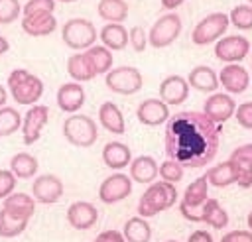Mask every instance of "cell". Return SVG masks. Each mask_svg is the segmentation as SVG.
I'll list each match as a JSON object with an SVG mask.
<instances>
[{"label": "cell", "mask_w": 252, "mask_h": 242, "mask_svg": "<svg viewBox=\"0 0 252 242\" xmlns=\"http://www.w3.org/2000/svg\"><path fill=\"white\" fill-rule=\"evenodd\" d=\"M207 199H209V181L205 175H201L187 185L183 199L179 203V211H197L205 205Z\"/></svg>", "instance_id": "44dd1931"}, {"label": "cell", "mask_w": 252, "mask_h": 242, "mask_svg": "<svg viewBox=\"0 0 252 242\" xmlns=\"http://www.w3.org/2000/svg\"><path fill=\"white\" fill-rule=\"evenodd\" d=\"M130 193H132V179L130 175H124L120 171L108 175L98 187V199L104 205H114L118 201H124L126 197H130Z\"/></svg>", "instance_id": "30bf717a"}, {"label": "cell", "mask_w": 252, "mask_h": 242, "mask_svg": "<svg viewBox=\"0 0 252 242\" xmlns=\"http://www.w3.org/2000/svg\"><path fill=\"white\" fill-rule=\"evenodd\" d=\"M96 12L108 24H122L128 18V4L126 0H98Z\"/></svg>", "instance_id": "f546056e"}, {"label": "cell", "mask_w": 252, "mask_h": 242, "mask_svg": "<svg viewBox=\"0 0 252 242\" xmlns=\"http://www.w3.org/2000/svg\"><path fill=\"white\" fill-rule=\"evenodd\" d=\"M57 28V20L53 12H39V14H30L22 16V30L32 35V37H43L53 33Z\"/></svg>", "instance_id": "d6986e66"}, {"label": "cell", "mask_w": 252, "mask_h": 242, "mask_svg": "<svg viewBox=\"0 0 252 242\" xmlns=\"http://www.w3.org/2000/svg\"><path fill=\"white\" fill-rule=\"evenodd\" d=\"M248 2H250V4H252V0H248Z\"/></svg>", "instance_id": "11a10c76"}, {"label": "cell", "mask_w": 252, "mask_h": 242, "mask_svg": "<svg viewBox=\"0 0 252 242\" xmlns=\"http://www.w3.org/2000/svg\"><path fill=\"white\" fill-rule=\"evenodd\" d=\"M98 33H96V28L91 20H85V18H71L63 24L61 28V39L67 47L71 49H89L94 45Z\"/></svg>", "instance_id": "5b68a950"}, {"label": "cell", "mask_w": 252, "mask_h": 242, "mask_svg": "<svg viewBox=\"0 0 252 242\" xmlns=\"http://www.w3.org/2000/svg\"><path fill=\"white\" fill-rule=\"evenodd\" d=\"M165 242H177V240H165Z\"/></svg>", "instance_id": "f5cc1de1"}, {"label": "cell", "mask_w": 252, "mask_h": 242, "mask_svg": "<svg viewBox=\"0 0 252 242\" xmlns=\"http://www.w3.org/2000/svg\"><path fill=\"white\" fill-rule=\"evenodd\" d=\"M8 49H10V41L4 35H0V55H4Z\"/></svg>", "instance_id": "c3c4849f"}, {"label": "cell", "mask_w": 252, "mask_h": 242, "mask_svg": "<svg viewBox=\"0 0 252 242\" xmlns=\"http://www.w3.org/2000/svg\"><path fill=\"white\" fill-rule=\"evenodd\" d=\"M102 161H104L106 167L120 171V169H124V167L130 165V161H132V151H130V148H128L126 144H122V142H108V144L102 148Z\"/></svg>", "instance_id": "d4e9b609"}, {"label": "cell", "mask_w": 252, "mask_h": 242, "mask_svg": "<svg viewBox=\"0 0 252 242\" xmlns=\"http://www.w3.org/2000/svg\"><path fill=\"white\" fill-rule=\"evenodd\" d=\"M205 177H207L209 185H213V187H228V185H232V183L238 181L236 167H234V163L228 161V159L222 161V163L213 165V167L205 173Z\"/></svg>", "instance_id": "83f0119b"}, {"label": "cell", "mask_w": 252, "mask_h": 242, "mask_svg": "<svg viewBox=\"0 0 252 242\" xmlns=\"http://www.w3.org/2000/svg\"><path fill=\"white\" fill-rule=\"evenodd\" d=\"M248 230H252V212L248 214Z\"/></svg>", "instance_id": "f907efd6"}, {"label": "cell", "mask_w": 252, "mask_h": 242, "mask_svg": "<svg viewBox=\"0 0 252 242\" xmlns=\"http://www.w3.org/2000/svg\"><path fill=\"white\" fill-rule=\"evenodd\" d=\"M8 87L10 94L18 104H30L33 106L41 94H43V83L37 75L26 71V69H14L8 75Z\"/></svg>", "instance_id": "3957f363"}, {"label": "cell", "mask_w": 252, "mask_h": 242, "mask_svg": "<svg viewBox=\"0 0 252 242\" xmlns=\"http://www.w3.org/2000/svg\"><path fill=\"white\" fill-rule=\"evenodd\" d=\"M228 20L238 30H252V6L248 4L234 6L228 14Z\"/></svg>", "instance_id": "8d00e7d4"}, {"label": "cell", "mask_w": 252, "mask_h": 242, "mask_svg": "<svg viewBox=\"0 0 252 242\" xmlns=\"http://www.w3.org/2000/svg\"><path fill=\"white\" fill-rule=\"evenodd\" d=\"M49 120V108L45 104H33L22 118V142L26 146H32L39 140L41 130L45 128Z\"/></svg>", "instance_id": "9c48e42d"}, {"label": "cell", "mask_w": 252, "mask_h": 242, "mask_svg": "<svg viewBox=\"0 0 252 242\" xmlns=\"http://www.w3.org/2000/svg\"><path fill=\"white\" fill-rule=\"evenodd\" d=\"M10 216L20 218V220H30L32 214L35 212V199L26 195V193H12L4 199L2 207Z\"/></svg>", "instance_id": "7402d4cb"}, {"label": "cell", "mask_w": 252, "mask_h": 242, "mask_svg": "<svg viewBox=\"0 0 252 242\" xmlns=\"http://www.w3.org/2000/svg\"><path fill=\"white\" fill-rule=\"evenodd\" d=\"M18 183V177L10 169H0V199H6L8 195L14 193Z\"/></svg>", "instance_id": "b9f144b4"}, {"label": "cell", "mask_w": 252, "mask_h": 242, "mask_svg": "<svg viewBox=\"0 0 252 242\" xmlns=\"http://www.w3.org/2000/svg\"><path fill=\"white\" fill-rule=\"evenodd\" d=\"M104 83L116 94H134V92H138L142 89L144 77L136 67L120 65V67H114V69H110L106 73Z\"/></svg>", "instance_id": "ba28073f"}, {"label": "cell", "mask_w": 252, "mask_h": 242, "mask_svg": "<svg viewBox=\"0 0 252 242\" xmlns=\"http://www.w3.org/2000/svg\"><path fill=\"white\" fill-rule=\"evenodd\" d=\"M32 195H33L35 203L53 205L63 197V181L51 173L39 175V177H35V181L32 185Z\"/></svg>", "instance_id": "4fadbf2b"}, {"label": "cell", "mask_w": 252, "mask_h": 242, "mask_svg": "<svg viewBox=\"0 0 252 242\" xmlns=\"http://www.w3.org/2000/svg\"><path fill=\"white\" fill-rule=\"evenodd\" d=\"M189 96V83L181 75H169L159 83V98L165 104H181Z\"/></svg>", "instance_id": "e0dca14e"}, {"label": "cell", "mask_w": 252, "mask_h": 242, "mask_svg": "<svg viewBox=\"0 0 252 242\" xmlns=\"http://www.w3.org/2000/svg\"><path fill=\"white\" fill-rule=\"evenodd\" d=\"M136 118L144 126H159L169 120V108L161 98H146L136 108Z\"/></svg>", "instance_id": "2e32d148"}, {"label": "cell", "mask_w": 252, "mask_h": 242, "mask_svg": "<svg viewBox=\"0 0 252 242\" xmlns=\"http://www.w3.org/2000/svg\"><path fill=\"white\" fill-rule=\"evenodd\" d=\"M55 2H75V0H55Z\"/></svg>", "instance_id": "816d5d0a"}, {"label": "cell", "mask_w": 252, "mask_h": 242, "mask_svg": "<svg viewBox=\"0 0 252 242\" xmlns=\"http://www.w3.org/2000/svg\"><path fill=\"white\" fill-rule=\"evenodd\" d=\"M98 122L110 134H124V130H126L122 110L114 102H108V100L98 106Z\"/></svg>", "instance_id": "484cf974"}, {"label": "cell", "mask_w": 252, "mask_h": 242, "mask_svg": "<svg viewBox=\"0 0 252 242\" xmlns=\"http://www.w3.org/2000/svg\"><path fill=\"white\" fill-rule=\"evenodd\" d=\"M234 116H236L238 126H242V128H246V130H252V100L240 102V104L236 106Z\"/></svg>", "instance_id": "7bdbcfd3"}, {"label": "cell", "mask_w": 252, "mask_h": 242, "mask_svg": "<svg viewBox=\"0 0 252 242\" xmlns=\"http://www.w3.org/2000/svg\"><path fill=\"white\" fill-rule=\"evenodd\" d=\"M187 242H213V236H211L207 230H195V232L187 238Z\"/></svg>", "instance_id": "bcb514c9"}, {"label": "cell", "mask_w": 252, "mask_h": 242, "mask_svg": "<svg viewBox=\"0 0 252 242\" xmlns=\"http://www.w3.org/2000/svg\"><path fill=\"white\" fill-rule=\"evenodd\" d=\"M85 104V89L81 87V83H63L57 89V106L63 112L75 114L81 106Z\"/></svg>", "instance_id": "ffe728a7"}, {"label": "cell", "mask_w": 252, "mask_h": 242, "mask_svg": "<svg viewBox=\"0 0 252 242\" xmlns=\"http://www.w3.org/2000/svg\"><path fill=\"white\" fill-rule=\"evenodd\" d=\"M219 83L224 87L226 92L230 94H240L248 89V83H250V75L248 71L238 65V63H228L220 69L219 73Z\"/></svg>", "instance_id": "9a60e30c"}, {"label": "cell", "mask_w": 252, "mask_h": 242, "mask_svg": "<svg viewBox=\"0 0 252 242\" xmlns=\"http://www.w3.org/2000/svg\"><path fill=\"white\" fill-rule=\"evenodd\" d=\"M55 0H28L26 6H22V16L39 14V12H53Z\"/></svg>", "instance_id": "60d3db41"}, {"label": "cell", "mask_w": 252, "mask_h": 242, "mask_svg": "<svg viewBox=\"0 0 252 242\" xmlns=\"http://www.w3.org/2000/svg\"><path fill=\"white\" fill-rule=\"evenodd\" d=\"M128 43L132 45L134 51L142 53L146 49V45H148V33H146V30L142 26L130 28V31H128Z\"/></svg>", "instance_id": "ab89813d"}, {"label": "cell", "mask_w": 252, "mask_h": 242, "mask_svg": "<svg viewBox=\"0 0 252 242\" xmlns=\"http://www.w3.org/2000/svg\"><path fill=\"white\" fill-rule=\"evenodd\" d=\"M189 87L201 91V92H215L219 89V75L209 67V65H197L189 71L187 75Z\"/></svg>", "instance_id": "cb8c5ba5"}, {"label": "cell", "mask_w": 252, "mask_h": 242, "mask_svg": "<svg viewBox=\"0 0 252 242\" xmlns=\"http://www.w3.org/2000/svg\"><path fill=\"white\" fill-rule=\"evenodd\" d=\"M250 51V41L244 35H224L215 43V57L224 63H238Z\"/></svg>", "instance_id": "8fae6325"}, {"label": "cell", "mask_w": 252, "mask_h": 242, "mask_svg": "<svg viewBox=\"0 0 252 242\" xmlns=\"http://www.w3.org/2000/svg\"><path fill=\"white\" fill-rule=\"evenodd\" d=\"M130 179L136 183H154L159 175V165L152 155H138L130 161Z\"/></svg>", "instance_id": "603a6c76"}, {"label": "cell", "mask_w": 252, "mask_h": 242, "mask_svg": "<svg viewBox=\"0 0 252 242\" xmlns=\"http://www.w3.org/2000/svg\"><path fill=\"white\" fill-rule=\"evenodd\" d=\"M98 211L89 201H75L67 209V222L77 230H89L96 224Z\"/></svg>", "instance_id": "5bb4252c"}, {"label": "cell", "mask_w": 252, "mask_h": 242, "mask_svg": "<svg viewBox=\"0 0 252 242\" xmlns=\"http://www.w3.org/2000/svg\"><path fill=\"white\" fill-rule=\"evenodd\" d=\"M181 28H183V24H181L179 14L167 12V14H163L161 18H158V20L154 22V26L150 28L148 43H150L152 47H156V49L167 47V45H171V43L179 37Z\"/></svg>", "instance_id": "52a82bcc"}, {"label": "cell", "mask_w": 252, "mask_h": 242, "mask_svg": "<svg viewBox=\"0 0 252 242\" xmlns=\"http://www.w3.org/2000/svg\"><path fill=\"white\" fill-rule=\"evenodd\" d=\"M94 242H126V240L118 230H104L94 238Z\"/></svg>", "instance_id": "f6af8a7d"}, {"label": "cell", "mask_w": 252, "mask_h": 242, "mask_svg": "<svg viewBox=\"0 0 252 242\" xmlns=\"http://www.w3.org/2000/svg\"><path fill=\"white\" fill-rule=\"evenodd\" d=\"M6 100H8V91L0 85V108H2V106H6Z\"/></svg>", "instance_id": "681fc988"}, {"label": "cell", "mask_w": 252, "mask_h": 242, "mask_svg": "<svg viewBox=\"0 0 252 242\" xmlns=\"http://www.w3.org/2000/svg\"><path fill=\"white\" fill-rule=\"evenodd\" d=\"M22 114L12 108V106H2L0 108V138L4 136H12L14 132H18L22 128Z\"/></svg>", "instance_id": "e575fe53"}, {"label": "cell", "mask_w": 252, "mask_h": 242, "mask_svg": "<svg viewBox=\"0 0 252 242\" xmlns=\"http://www.w3.org/2000/svg\"><path fill=\"white\" fill-rule=\"evenodd\" d=\"M220 242H252V230H230L220 238Z\"/></svg>", "instance_id": "ee69618b"}, {"label": "cell", "mask_w": 252, "mask_h": 242, "mask_svg": "<svg viewBox=\"0 0 252 242\" xmlns=\"http://www.w3.org/2000/svg\"><path fill=\"white\" fill-rule=\"evenodd\" d=\"M250 75H252V69H250Z\"/></svg>", "instance_id": "db71d44e"}, {"label": "cell", "mask_w": 252, "mask_h": 242, "mask_svg": "<svg viewBox=\"0 0 252 242\" xmlns=\"http://www.w3.org/2000/svg\"><path fill=\"white\" fill-rule=\"evenodd\" d=\"M28 226V220H20L10 216L4 209H0V238H16Z\"/></svg>", "instance_id": "d590c367"}, {"label": "cell", "mask_w": 252, "mask_h": 242, "mask_svg": "<svg viewBox=\"0 0 252 242\" xmlns=\"http://www.w3.org/2000/svg\"><path fill=\"white\" fill-rule=\"evenodd\" d=\"M63 136L71 146L91 148L98 138L96 122L87 114H71L63 122Z\"/></svg>", "instance_id": "277c9868"}, {"label": "cell", "mask_w": 252, "mask_h": 242, "mask_svg": "<svg viewBox=\"0 0 252 242\" xmlns=\"http://www.w3.org/2000/svg\"><path fill=\"white\" fill-rule=\"evenodd\" d=\"M230 26V20H228V14L224 12H213L209 16H205L191 31V39L195 45H209L213 41H219L226 28Z\"/></svg>", "instance_id": "8992f818"}, {"label": "cell", "mask_w": 252, "mask_h": 242, "mask_svg": "<svg viewBox=\"0 0 252 242\" xmlns=\"http://www.w3.org/2000/svg\"><path fill=\"white\" fill-rule=\"evenodd\" d=\"M228 161H232L234 167H236V173H238L236 185H240L242 189L252 187V144L238 146L230 153Z\"/></svg>", "instance_id": "ac0fdd59"}, {"label": "cell", "mask_w": 252, "mask_h": 242, "mask_svg": "<svg viewBox=\"0 0 252 242\" xmlns=\"http://www.w3.org/2000/svg\"><path fill=\"white\" fill-rule=\"evenodd\" d=\"M234 112H236V102L232 100L230 94H224V92H213L203 104V114L209 120H213L217 126L232 118Z\"/></svg>", "instance_id": "7c38bea8"}, {"label": "cell", "mask_w": 252, "mask_h": 242, "mask_svg": "<svg viewBox=\"0 0 252 242\" xmlns=\"http://www.w3.org/2000/svg\"><path fill=\"white\" fill-rule=\"evenodd\" d=\"M175 201H177V189L173 183L154 181L142 193V197L138 201V216H142V218L156 216L158 212L171 209L175 205Z\"/></svg>", "instance_id": "7a4b0ae2"}, {"label": "cell", "mask_w": 252, "mask_h": 242, "mask_svg": "<svg viewBox=\"0 0 252 242\" xmlns=\"http://www.w3.org/2000/svg\"><path fill=\"white\" fill-rule=\"evenodd\" d=\"M37 159L28 153V151H20L10 159V171L18 177V179H32L37 173Z\"/></svg>", "instance_id": "d6a6232c"}, {"label": "cell", "mask_w": 252, "mask_h": 242, "mask_svg": "<svg viewBox=\"0 0 252 242\" xmlns=\"http://www.w3.org/2000/svg\"><path fill=\"white\" fill-rule=\"evenodd\" d=\"M122 236L126 242H150L152 238V226L142 216H132L124 222Z\"/></svg>", "instance_id": "4dcf8cb0"}, {"label": "cell", "mask_w": 252, "mask_h": 242, "mask_svg": "<svg viewBox=\"0 0 252 242\" xmlns=\"http://www.w3.org/2000/svg\"><path fill=\"white\" fill-rule=\"evenodd\" d=\"M201 222L213 226V228H224L228 224V212L220 207V203L213 197H209L203 205V212H201Z\"/></svg>", "instance_id": "1f68e13d"}, {"label": "cell", "mask_w": 252, "mask_h": 242, "mask_svg": "<svg viewBox=\"0 0 252 242\" xmlns=\"http://www.w3.org/2000/svg\"><path fill=\"white\" fill-rule=\"evenodd\" d=\"M22 16L20 0H0V26L12 24Z\"/></svg>", "instance_id": "74e56055"}, {"label": "cell", "mask_w": 252, "mask_h": 242, "mask_svg": "<svg viewBox=\"0 0 252 242\" xmlns=\"http://www.w3.org/2000/svg\"><path fill=\"white\" fill-rule=\"evenodd\" d=\"M98 37L110 51H122L128 45V30L122 24H104L98 31Z\"/></svg>", "instance_id": "4316f807"}, {"label": "cell", "mask_w": 252, "mask_h": 242, "mask_svg": "<svg viewBox=\"0 0 252 242\" xmlns=\"http://www.w3.org/2000/svg\"><path fill=\"white\" fill-rule=\"evenodd\" d=\"M183 2H185V0H161V6H163L165 10H175V8H179Z\"/></svg>", "instance_id": "7dc6e473"}, {"label": "cell", "mask_w": 252, "mask_h": 242, "mask_svg": "<svg viewBox=\"0 0 252 242\" xmlns=\"http://www.w3.org/2000/svg\"><path fill=\"white\" fill-rule=\"evenodd\" d=\"M67 73L71 75V79L75 83H85V81H91L96 77L91 61L87 59L85 51L83 53H75L67 59Z\"/></svg>", "instance_id": "f1b7e54d"}, {"label": "cell", "mask_w": 252, "mask_h": 242, "mask_svg": "<svg viewBox=\"0 0 252 242\" xmlns=\"http://www.w3.org/2000/svg\"><path fill=\"white\" fill-rule=\"evenodd\" d=\"M159 177H161V181H167V183L175 185L177 181L183 179V165H179L173 159H165L159 165Z\"/></svg>", "instance_id": "f35d334b"}, {"label": "cell", "mask_w": 252, "mask_h": 242, "mask_svg": "<svg viewBox=\"0 0 252 242\" xmlns=\"http://www.w3.org/2000/svg\"><path fill=\"white\" fill-rule=\"evenodd\" d=\"M219 134L220 128L203 112H177L165 126V153L183 167H203L217 155Z\"/></svg>", "instance_id": "6da1fadb"}, {"label": "cell", "mask_w": 252, "mask_h": 242, "mask_svg": "<svg viewBox=\"0 0 252 242\" xmlns=\"http://www.w3.org/2000/svg\"><path fill=\"white\" fill-rule=\"evenodd\" d=\"M85 55L91 61V65H93V69H94L96 75H106L112 69L114 57H112V51L108 47H104V45H93V47H89L85 51Z\"/></svg>", "instance_id": "836d02e7"}]
</instances>
